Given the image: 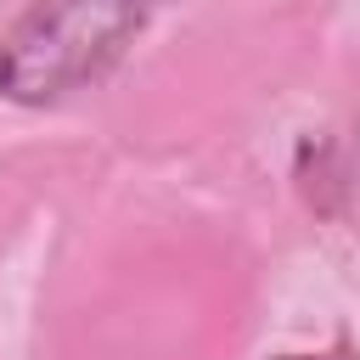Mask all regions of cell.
Wrapping results in <instances>:
<instances>
[{"label": "cell", "mask_w": 360, "mask_h": 360, "mask_svg": "<svg viewBox=\"0 0 360 360\" xmlns=\"http://www.w3.org/2000/svg\"><path fill=\"white\" fill-rule=\"evenodd\" d=\"M169 0H34L0 34V96L17 107L96 84Z\"/></svg>", "instance_id": "obj_1"}, {"label": "cell", "mask_w": 360, "mask_h": 360, "mask_svg": "<svg viewBox=\"0 0 360 360\" xmlns=\"http://www.w3.org/2000/svg\"><path fill=\"white\" fill-rule=\"evenodd\" d=\"M276 360H354V349H349V343L338 338V343H332L326 354H276Z\"/></svg>", "instance_id": "obj_2"}]
</instances>
